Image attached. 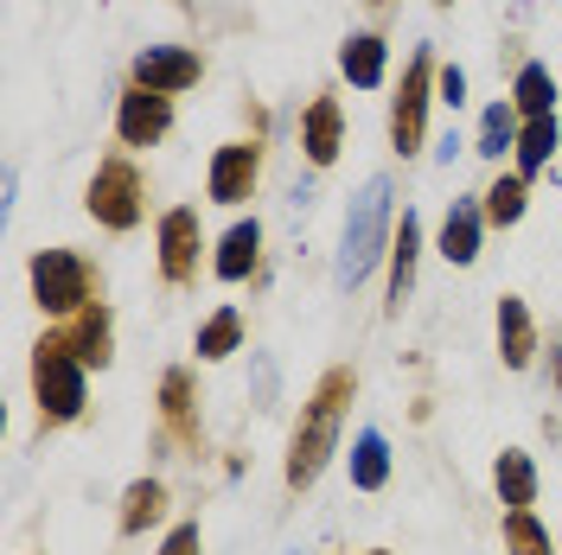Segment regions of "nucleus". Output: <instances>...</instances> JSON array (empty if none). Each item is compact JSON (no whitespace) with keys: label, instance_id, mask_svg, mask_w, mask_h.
<instances>
[{"label":"nucleus","instance_id":"obj_1","mask_svg":"<svg viewBox=\"0 0 562 555\" xmlns=\"http://www.w3.org/2000/svg\"><path fill=\"white\" fill-rule=\"evenodd\" d=\"M390 243H396V185L384 173H371L346 211V237H339V269H333V281L339 287L371 281V269L390 256Z\"/></svg>","mask_w":562,"mask_h":555},{"label":"nucleus","instance_id":"obj_2","mask_svg":"<svg viewBox=\"0 0 562 555\" xmlns=\"http://www.w3.org/2000/svg\"><path fill=\"white\" fill-rule=\"evenodd\" d=\"M351 371H326V383L314 389V403L301 409V428L288 441V486L307 491L326 473V460L339 453V421H346V403H351Z\"/></svg>","mask_w":562,"mask_h":555},{"label":"nucleus","instance_id":"obj_3","mask_svg":"<svg viewBox=\"0 0 562 555\" xmlns=\"http://www.w3.org/2000/svg\"><path fill=\"white\" fill-rule=\"evenodd\" d=\"M33 389H38V416L45 421H77L90 403V383H83V358L65 346V332L38 339L33 351Z\"/></svg>","mask_w":562,"mask_h":555},{"label":"nucleus","instance_id":"obj_4","mask_svg":"<svg viewBox=\"0 0 562 555\" xmlns=\"http://www.w3.org/2000/svg\"><path fill=\"white\" fill-rule=\"evenodd\" d=\"M428 103H435V52L422 45L409 70H403V90H396V103H390V147L409 160L422 154V140H428Z\"/></svg>","mask_w":562,"mask_h":555},{"label":"nucleus","instance_id":"obj_5","mask_svg":"<svg viewBox=\"0 0 562 555\" xmlns=\"http://www.w3.org/2000/svg\"><path fill=\"white\" fill-rule=\"evenodd\" d=\"M33 301L45 313H83V301H90V262L77 249H38L33 256Z\"/></svg>","mask_w":562,"mask_h":555},{"label":"nucleus","instance_id":"obj_6","mask_svg":"<svg viewBox=\"0 0 562 555\" xmlns=\"http://www.w3.org/2000/svg\"><path fill=\"white\" fill-rule=\"evenodd\" d=\"M140 173H135V160H103L97 167V179H90V217L103 224V230H135L140 224Z\"/></svg>","mask_w":562,"mask_h":555},{"label":"nucleus","instance_id":"obj_7","mask_svg":"<svg viewBox=\"0 0 562 555\" xmlns=\"http://www.w3.org/2000/svg\"><path fill=\"white\" fill-rule=\"evenodd\" d=\"M199 77H205V58L186 52V45H147L135 58V83L154 90V97H179V90H192Z\"/></svg>","mask_w":562,"mask_h":555},{"label":"nucleus","instance_id":"obj_8","mask_svg":"<svg viewBox=\"0 0 562 555\" xmlns=\"http://www.w3.org/2000/svg\"><path fill=\"white\" fill-rule=\"evenodd\" d=\"M173 128V97H154V90H128L115 109V140L122 147H154V140Z\"/></svg>","mask_w":562,"mask_h":555},{"label":"nucleus","instance_id":"obj_9","mask_svg":"<svg viewBox=\"0 0 562 555\" xmlns=\"http://www.w3.org/2000/svg\"><path fill=\"white\" fill-rule=\"evenodd\" d=\"M256 173H262V154H256L249 140H231V147H217V154H211L205 192L217 199V205H244L249 192H256Z\"/></svg>","mask_w":562,"mask_h":555},{"label":"nucleus","instance_id":"obj_10","mask_svg":"<svg viewBox=\"0 0 562 555\" xmlns=\"http://www.w3.org/2000/svg\"><path fill=\"white\" fill-rule=\"evenodd\" d=\"M192 269H199V211L173 205L160 217V275L179 287V281H192Z\"/></svg>","mask_w":562,"mask_h":555},{"label":"nucleus","instance_id":"obj_11","mask_svg":"<svg viewBox=\"0 0 562 555\" xmlns=\"http://www.w3.org/2000/svg\"><path fill=\"white\" fill-rule=\"evenodd\" d=\"M339 140H346V115H339V97H314L307 115H301V147L314 167H333L339 160Z\"/></svg>","mask_w":562,"mask_h":555},{"label":"nucleus","instance_id":"obj_12","mask_svg":"<svg viewBox=\"0 0 562 555\" xmlns=\"http://www.w3.org/2000/svg\"><path fill=\"white\" fill-rule=\"evenodd\" d=\"M480 237H486V205L454 199V205H448V224H441V256H448L454 269H473V262H480Z\"/></svg>","mask_w":562,"mask_h":555},{"label":"nucleus","instance_id":"obj_13","mask_svg":"<svg viewBox=\"0 0 562 555\" xmlns=\"http://www.w3.org/2000/svg\"><path fill=\"white\" fill-rule=\"evenodd\" d=\"M384 70H390V45L378 33H351L339 45V77H346L351 90H378Z\"/></svg>","mask_w":562,"mask_h":555},{"label":"nucleus","instance_id":"obj_14","mask_svg":"<svg viewBox=\"0 0 562 555\" xmlns=\"http://www.w3.org/2000/svg\"><path fill=\"white\" fill-rule=\"evenodd\" d=\"M416 256H422V224L416 211H403L396 243H390V313H403V301L416 294Z\"/></svg>","mask_w":562,"mask_h":555},{"label":"nucleus","instance_id":"obj_15","mask_svg":"<svg viewBox=\"0 0 562 555\" xmlns=\"http://www.w3.org/2000/svg\"><path fill=\"white\" fill-rule=\"evenodd\" d=\"M530 351H537V326H530V307L518 294H505L498 301V358H505V371H525Z\"/></svg>","mask_w":562,"mask_h":555},{"label":"nucleus","instance_id":"obj_16","mask_svg":"<svg viewBox=\"0 0 562 555\" xmlns=\"http://www.w3.org/2000/svg\"><path fill=\"white\" fill-rule=\"evenodd\" d=\"M256 249H262V224L256 217H237L231 230H224V243H217V281H244L256 269Z\"/></svg>","mask_w":562,"mask_h":555},{"label":"nucleus","instance_id":"obj_17","mask_svg":"<svg viewBox=\"0 0 562 555\" xmlns=\"http://www.w3.org/2000/svg\"><path fill=\"white\" fill-rule=\"evenodd\" d=\"M492 486H498V498H505V511H530V505H537V466H530V453H518V448L498 453Z\"/></svg>","mask_w":562,"mask_h":555},{"label":"nucleus","instance_id":"obj_18","mask_svg":"<svg viewBox=\"0 0 562 555\" xmlns=\"http://www.w3.org/2000/svg\"><path fill=\"white\" fill-rule=\"evenodd\" d=\"M351 486L358 491H384L390 486V441L378 428H358L351 441Z\"/></svg>","mask_w":562,"mask_h":555},{"label":"nucleus","instance_id":"obj_19","mask_svg":"<svg viewBox=\"0 0 562 555\" xmlns=\"http://www.w3.org/2000/svg\"><path fill=\"white\" fill-rule=\"evenodd\" d=\"M562 147V128L557 115H537V122H525L518 128V179H537L543 167H550V154Z\"/></svg>","mask_w":562,"mask_h":555},{"label":"nucleus","instance_id":"obj_20","mask_svg":"<svg viewBox=\"0 0 562 555\" xmlns=\"http://www.w3.org/2000/svg\"><path fill=\"white\" fill-rule=\"evenodd\" d=\"M512 109L537 122V115H557V77L543 65H518V83H512Z\"/></svg>","mask_w":562,"mask_h":555},{"label":"nucleus","instance_id":"obj_21","mask_svg":"<svg viewBox=\"0 0 562 555\" xmlns=\"http://www.w3.org/2000/svg\"><path fill=\"white\" fill-rule=\"evenodd\" d=\"M167 518V486L160 479H135V486L122 491V536H140L147 523Z\"/></svg>","mask_w":562,"mask_h":555},{"label":"nucleus","instance_id":"obj_22","mask_svg":"<svg viewBox=\"0 0 562 555\" xmlns=\"http://www.w3.org/2000/svg\"><path fill=\"white\" fill-rule=\"evenodd\" d=\"M237 346H244V313H237V307H217L205 326H199V358H205V364H217V358H231Z\"/></svg>","mask_w":562,"mask_h":555},{"label":"nucleus","instance_id":"obj_23","mask_svg":"<svg viewBox=\"0 0 562 555\" xmlns=\"http://www.w3.org/2000/svg\"><path fill=\"white\" fill-rule=\"evenodd\" d=\"M518 128H525V115L512 103H492L480 115V147L473 154H486V160H505V147H518Z\"/></svg>","mask_w":562,"mask_h":555},{"label":"nucleus","instance_id":"obj_24","mask_svg":"<svg viewBox=\"0 0 562 555\" xmlns=\"http://www.w3.org/2000/svg\"><path fill=\"white\" fill-rule=\"evenodd\" d=\"M65 346L83 358V364H109V313L103 307H83L77 326L65 332Z\"/></svg>","mask_w":562,"mask_h":555},{"label":"nucleus","instance_id":"obj_25","mask_svg":"<svg viewBox=\"0 0 562 555\" xmlns=\"http://www.w3.org/2000/svg\"><path fill=\"white\" fill-rule=\"evenodd\" d=\"M530 205V179H492V192H486V224H518Z\"/></svg>","mask_w":562,"mask_h":555},{"label":"nucleus","instance_id":"obj_26","mask_svg":"<svg viewBox=\"0 0 562 555\" xmlns=\"http://www.w3.org/2000/svg\"><path fill=\"white\" fill-rule=\"evenodd\" d=\"M505 550L512 555H550V536H543L537 511H505Z\"/></svg>","mask_w":562,"mask_h":555},{"label":"nucleus","instance_id":"obj_27","mask_svg":"<svg viewBox=\"0 0 562 555\" xmlns=\"http://www.w3.org/2000/svg\"><path fill=\"white\" fill-rule=\"evenodd\" d=\"M435 103H448V109L467 103V70H460V65H441V70H435Z\"/></svg>","mask_w":562,"mask_h":555},{"label":"nucleus","instance_id":"obj_28","mask_svg":"<svg viewBox=\"0 0 562 555\" xmlns=\"http://www.w3.org/2000/svg\"><path fill=\"white\" fill-rule=\"evenodd\" d=\"M160 403H167V416H186V409H192V383H186V371H167V377H160Z\"/></svg>","mask_w":562,"mask_h":555},{"label":"nucleus","instance_id":"obj_29","mask_svg":"<svg viewBox=\"0 0 562 555\" xmlns=\"http://www.w3.org/2000/svg\"><path fill=\"white\" fill-rule=\"evenodd\" d=\"M199 550H205V543H199V523H179L173 536L160 543V555H199Z\"/></svg>","mask_w":562,"mask_h":555},{"label":"nucleus","instance_id":"obj_30","mask_svg":"<svg viewBox=\"0 0 562 555\" xmlns=\"http://www.w3.org/2000/svg\"><path fill=\"white\" fill-rule=\"evenodd\" d=\"M557 383H562V346H557Z\"/></svg>","mask_w":562,"mask_h":555},{"label":"nucleus","instance_id":"obj_31","mask_svg":"<svg viewBox=\"0 0 562 555\" xmlns=\"http://www.w3.org/2000/svg\"><path fill=\"white\" fill-rule=\"evenodd\" d=\"M441 7H454V0H441Z\"/></svg>","mask_w":562,"mask_h":555},{"label":"nucleus","instance_id":"obj_32","mask_svg":"<svg viewBox=\"0 0 562 555\" xmlns=\"http://www.w3.org/2000/svg\"><path fill=\"white\" fill-rule=\"evenodd\" d=\"M288 555H301V550H288Z\"/></svg>","mask_w":562,"mask_h":555}]
</instances>
